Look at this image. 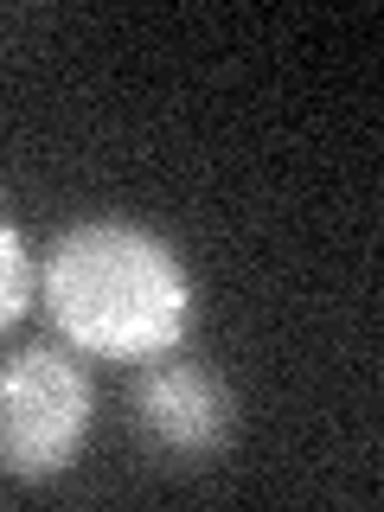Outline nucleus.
Instances as JSON below:
<instances>
[{"mask_svg":"<svg viewBox=\"0 0 384 512\" xmlns=\"http://www.w3.org/2000/svg\"><path fill=\"white\" fill-rule=\"evenodd\" d=\"M26 301H32V250H26V237L0 218V333L26 314Z\"/></svg>","mask_w":384,"mask_h":512,"instance_id":"obj_4","label":"nucleus"},{"mask_svg":"<svg viewBox=\"0 0 384 512\" xmlns=\"http://www.w3.org/2000/svg\"><path fill=\"white\" fill-rule=\"evenodd\" d=\"M135 423L167 455H218L231 442L237 404L218 372L192 359H148L135 378Z\"/></svg>","mask_w":384,"mask_h":512,"instance_id":"obj_3","label":"nucleus"},{"mask_svg":"<svg viewBox=\"0 0 384 512\" xmlns=\"http://www.w3.org/2000/svg\"><path fill=\"white\" fill-rule=\"evenodd\" d=\"M90 372L58 346H20L0 359V474L52 480L90 436Z\"/></svg>","mask_w":384,"mask_h":512,"instance_id":"obj_2","label":"nucleus"},{"mask_svg":"<svg viewBox=\"0 0 384 512\" xmlns=\"http://www.w3.org/2000/svg\"><path fill=\"white\" fill-rule=\"evenodd\" d=\"M45 308L71 346L96 359L148 365L180 346L192 320V282L173 244L122 218H90L52 244L45 256Z\"/></svg>","mask_w":384,"mask_h":512,"instance_id":"obj_1","label":"nucleus"}]
</instances>
